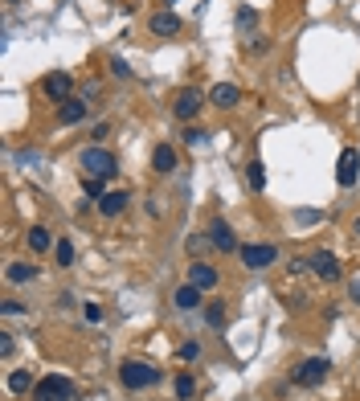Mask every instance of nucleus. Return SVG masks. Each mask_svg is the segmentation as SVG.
<instances>
[{
  "label": "nucleus",
  "mask_w": 360,
  "mask_h": 401,
  "mask_svg": "<svg viewBox=\"0 0 360 401\" xmlns=\"http://www.w3.org/2000/svg\"><path fill=\"white\" fill-rule=\"evenodd\" d=\"M82 193H87L90 201H102V197H107V184H102V177H82Z\"/></svg>",
  "instance_id": "nucleus-23"
},
{
  "label": "nucleus",
  "mask_w": 360,
  "mask_h": 401,
  "mask_svg": "<svg viewBox=\"0 0 360 401\" xmlns=\"http://www.w3.org/2000/svg\"><path fill=\"white\" fill-rule=\"evenodd\" d=\"M0 315H25V303H17V299H4V303H0Z\"/></svg>",
  "instance_id": "nucleus-31"
},
{
  "label": "nucleus",
  "mask_w": 360,
  "mask_h": 401,
  "mask_svg": "<svg viewBox=\"0 0 360 401\" xmlns=\"http://www.w3.org/2000/svg\"><path fill=\"white\" fill-rule=\"evenodd\" d=\"M307 262H312V274L319 283H336V278H340V258H336L332 250H315Z\"/></svg>",
  "instance_id": "nucleus-7"
},
{
  "label": "nucleus",
  "mask_w": 360,
  "mask_h": 401,
  "mask_svg": "<svg viewBox=\"0 0 360 401\" xmlns=\"http://www.w3.org/2000/svg\"><path fill=\"white\" fill-rule=\"evenodd\" d=\"M4 278H8V283H33V278H37V267H33V262H8Z\"/></svg>",
  "instance_id": "nucleus-20"
},
{
  "label": "nucleus",
  "mask_w": 360,
  "mask_h": 401,
  "mask_svg": "<svg viewBox=\"0 0 360 401\" xmlns=\"http://www.w3.org/2000/svg\"><path fill=\"white\" fill-rule=\"evenodd\" d=\"M237 258H242V267H250V270H267L270 262L278 258V250L267 246V242H262V246L254 242V246H242V250H237Z\"/></svg>",
  "instance_id": "nucleus-6"
},
{
  "label": "nucleus",
  "mask_w": 360,
  "mask_h": 401,
  "mask_svg": "<svg viewBox=\"0 0 360 401\" xmlns=\"http://www.w3.org/2000/svg\"><path fill=\"white\" fill-rule=\"evenodd\" d=\"M74 398V381L62 377V373H49L33 385V401H70Z\"/></svg>",
  "instance_id": "nucleus-4"
},
{
  "label": "nucleus",
  "mask_w": 360,
  "mask_h": 401,
  "mask_svg": "<svg viewBox=\"0 0 360 401\" xmlns=\"http://www.w3.org/2000/svg\"><path fill=\"white\" fill-rule=\"evenodd\" d=\"M357 180H360V152H352V148H348V152H340V164H336V184H340V188H352Z\"/></svg>",
  "instance_id": "nucleus-9"
},
{
  "label": "nucleus",
  "mask_w": 360,
  "mask_h": 401,
  "mask_svg": "<svg viewBox=\"0 0 360 401\" xmlns=\"http://www.w3.org/2000/svg\"><path fill=\"white\" fill-rule=\"evenodd\" d=\"M82 98H87V103L90 98H98V82H87V87H82Z\"/></svg>",
  "instance_id": "nucleus-35"
},
{
  "label": "nucleus",
  "mask_w": 360,
  "mask_h": 401,
  "mask_svg": "<svg viewBox=\"0 0 360 401\" xmlns=\"http://www.w3.org/2000/svg\"><path fill=\"white\" fill-rule=\"evenodd\" d=\"M147 29H152L156 37H177L180 29H184V21H180L177 12H168V8H160V12H152V21H147Z\"/></svg>",
  "instance_id": "nucleus-10"
},
{
  "label": "nucleus",
  "mask_w": 360,
  "mask_h": 401,
  "mask_svg": "<svg viewBox=\"0 0 360 401\" xmlns=\"http://www.w3.org/2000/svg\"><path fill=\"white\" fill-rule=\"evenodd\" d=\"M4 385H8V393H33V385H37V381H33V377H29L25 368H12Z\"/></svg>",
  "instance_id": "nucleus-19"
},
{
  "label": "nucleus",
  "mask_w": 360,
  "mask_h": 401,
  "mask_svg": "<svg viewBox=\"0 0 360 401\" xmlns=\"http://www.w3.org/2000/svg\"><path fill=\"white\" fill-rule=\"evenodd\" d=\"M53 258H57V267H70V262H74V246L62 238V242L53 246Z\"/></svg>",
  "instance_id": "nucleus-25"
},
{
  "label": "nucleus",
  "mask_w": 360,
  "mask_h": 401,
  "mask_svg": "<svg viewBox=\"0 0 360 401\" xmlns=\"http://www.w3.org/2000/svg\"><path fill=\"white\" fill-rule=\"evenodd\" d=\"M25 242H29V250H37V254H45V250H53V246H57V242L49 238V229H45V225H33V229L25 233Z\"/></svg>",
  "instance_id": "nucleus-18"
},
{
  "label": "nucleus",
  "mask_w": 360,
  "mask_h": 401,
  "mask_svg": "<svg viewBox=\"0 0 360 401\" xmlns=\"http://www.w3.org/2000/svg\"><path fill=\"white\" fill-rule=\"evenodd\" d=\"M282 303H287V308H291V312H303V295H287V299H282Z\"/></svg>",
  "instance_id": "nucleus-34"
},
{
  "label": "nucleus",
  "mask_w": 360,
  "mask_h": 401,
  "mask_svg": "<svg viewBox=\"0 0 360 401\" xmlns=\"http://www.w3.org/2000/svg\"><path fill=\"white\" fill-rule=\"evenodd\" d=\"M205 103H209V94H201L197 87H184L172 98V115H177L180 123H197V115L205 111Z\"/></svg>",
  "instance_id": "nucleus-2"
},
{
  "label": "nucleus",
  "mask_w": 360,
  "mask_h": 401,
  "mask_svg": "<svg viewBox=\"0 0 360 401\" xmlns=\"http://www.w3.org/2000/svg\"><path fill=\"white\" fill-rule=\"evenodd\" d=\"M8 4H21V0H8Z\"/></svg>",
  "instance_id": "nucleus-37"
},
{
  "label": "nucleus",
  "mask_w": 360,
  "mask_h": 401,
  "mask_svg": "<svg viewBox=\"0 0 360 401\" xmlns=\"http://www.w3.org/2000/svg\"><path fill=\"white\" fill-rule=\"evenodd\" d=\"M82 315H87L90 323H98V319H102V308H98V303H87V308H82Z\"/></svg>",
  "instance_id": "nucleus-33"
},
{
  "label": "nucleus",
  "mask_w": 360,
  "mask_h": 401,
  "mask_svg": "<svg viewBox=\"0 0 360 401\" xmlns=\"http://www.w3.org/2000/svg\"><path fill=\"white\" fill-rule=\"evenodd\" d=\"M209 103L222 107V111H233V107L242 103V90L233 87V82H217V87L209 90Z\"/></svg>",
  "instance_id": "nucleus-14"
},
{
  "label": "nucleus",
  "mask_w": 360,
  "mask_h": 401,
  "mask_svg": "<svg viewBox=\"0 0 360 401\" xmlns=\"http://www.w3.org/2000/svg\"><path fill=\"white\" fill-rule=\"evenodd\" d=\"M327 368H332V360H327V357H307L303 364H299V368H295V385H303V389H315V385H323Z\"/></svg>",
  "instance_id": "nucleus-5"
},
{
  "label": "nucleus",
  "mask_w": 360,
  "mask_h": 401,
  "mask_svg": "<svg viewBox=\"0 0 360 401\" xmlns=\"http://www.w3.org/2000/svg\"><path fill=\"white\" fill-rule=\"evenodd\" d=\"M42 90H45V98L66 103V98H70V90H74V78H70L66 70H53V74H45V78H42Z\"/></svg>",
  "instance_id": "nucleus-8"
},
{
  "label": "nucleus",
  "mask_w": 360,
  "mask_h": 401,
  "mask_svg": "<svg viewBox=\"0 0 360 401\" xmlns=\"http://www.w3.org/2000/svg\"><path fill=\"white\" fill-rule=\"evenodd\" d=\"M152 168H156L160 177L177 172V148H172V143H160V148L152 152Z\"/></svg>",
  "instance_id": "nucleus-16"
},
{
  "label": "nucleus",
  "mask_w": 360,
  "mask_h": 401,
  "mask_svg": "<svg viewBox=\"0 0 360 401\" xmlns=\"http://www.w3.org/2000/svg\"><path fill=\"white\" fill-rule=\"evenodd\" d=\"M209 246H213V250H222V254L242 250V246H237V238H233V229H229V222H222V217L209 225Z\"/></svg>",
  "instance_id": "nucleus-11"
},
{
  "label": "nucleus",
  "mask_w": 360,
  "mask_h": 401,
  "mask_svg": "<svg viewBox=\"0 0 360 401\" xmlns=\"http://www.w3.org/2000/svg\"><path fill=\"white\" fill-rule=\"evenodd\" d=\"M188 283L201 287V291H213V287H217V267H209V262H192V267H188Z\"/></svg>",
  "instance_id": "nucleus-15"
},
{
  "label": "nucleus",
  "mask_w": 360,
  "mask_h": 401,
  "mask_svg": "<svg viewBox=\"0 0 360 401\" xmlns=\"http://www.w3.org/2000/svg\"><path fill=\"white\" fill-rule=\"evenodd\" d=\"M352 233H357V238H360V217H357V225H352Z\"/></svg>",
  "instance_id": "nucleus-36"
},
{
  "label": "nucleus",
  "mask_w": 360,
  "mask_h": 401,
  "mask_svg": "<svg viewBox=\"0 0 360 401\" xmlns=\"http://www.w3.org/2000/svg\"><path fill=\"white\" fill-rule=\"evenodd\" d=\"M127 205H132L127 188H111V193H107V197L98 201V213H102V217H119V213H123Z\"/></svg>",
  "instance_id": "nucleus-13"
},
{
  "label": "nucleus",
  "mask_w": 360,
  "mask_h": 401,
  "mask_svg": "<svg viewBox=\"0 0 360 401\" xmlns=\"http://www.w3.org/2000/svg\"><path fill=\"white\" fill-rule=\"evenodd\" d=\"M246 180H250L254 193H262V188H267V164H262V160H250V164H246Z\"/></svg>",
  "instance_id": "nucleus-21"
},
{
  "label": "nucleus",
  "mask_w": 360,
  "mask_h": 401,
  "mask_svg": "<svg viewBox=\"0 0 360 401\" xmlns=\"http://www.w3.org/2000/svg\"><path fill=\"white\" fill-rule=\"evenodd\" d=\"M111 74H115V78H132V66H127L123 57H111Z\"/></svg>",
  "instance_id": "nucleus-29"
},
{
  "label": "nucleus",
  "mask_w": 360,
  "mask_h": 401,
  "mask_svg": "<svg viewBox=\"0 0 360 401\" xmlns=\"http://www.w3.org/2000/svg\"><path fill=\"white\" fill-rule=\"evenodd\" d=\"M254 25H258V12H254V8H250V4H246V8H242V12H237V29H242V33H246V29H254Z\"/></svg>",
  "instance_id": "nucleus-26"
},
{
  "label": "nucleus",
  "mask_w": 360,
  "mask_h": 401,
  "mask_svg": "<svg viewBox=\"0 0 360 401\" xmlns=\"http://www.w3.org/2000/svg\"><path fill=\"white\" fill-rule=\"evenodd\" d=\"M225 303L222 299H213V303H209V308H205V319H209V328H225Z\"/></svg>",
  "instance_id": "nucleus-24"
},
{
  "label": "nucleus",
  "mask_w": 360,
  "mask_h": 401,
  "mask_svg": "<svg viewBox=\"0 0 360 401\" xmlns=\"http://www.w3.org/2000/svg\"><path fill=\"white\" fill-rule=\"evenodd\" d=\"M119 381H123L127 389H152V385L160 381V368H156V364H143V360H127V364H119Z\"/></svg>",
  "instance_id": "nucleus-3"
},
{
  "label": "nucleus",
  "mask_w": 360,
  "mask_h": 401,
  "mask_svg": "<svg viewBox=\"0 0 360 401\" xmlns=\"http://www.w3.org/2000/svg\"><path fill=\"white\" fill-rule=\"evenodd\" d=\"M205 135L209 132H201L197 123H188V127H184V143H188V148H192V143H205Z\"/></svg>",
  "instance_id": "nucleus-27"
},
{
  "label": "nucleus",
  "mask_w": 360,
  "mask_h": 401,
  "mask_svg": "<svg viewBox=\"0 0 360 401\" xmlns=\"http://www.w3.org/2000/svg\"><path fill=\"white\" fill-rule=\"evenodd\" d=\"M172 303H177V312H197V308L205 303V299H201V287H192V283H184V287H177Z\"/></svg>",
  "instance_id": "nucleus-17"
},
{
  "label": "nucleus",
  "mask_w": 360,
  "mask_h": 401,
  "mask_svg": "<svg viewBox=\"0 0 360 401\" xmlns=\"http://www.w3.org/2000/svg\"><path fill=\"white\" fill-rule=\"evenodd\" d=\"M246 49H250V53H267V49H270V37H258V33H254V37L246 42Z\"/></svg>",
  "instance_id": "nucleus-30"
},
{
  "label": "nucleus",
  "mask_w": 360,
  "mask_h": 401,
  "mask_svg": "<svg viewBox=\"0 0 360 401\" xmlns=\"http://www.w3.org/2000/svg\"><path fill=\"white\" fill-rule=\"evenodd\" d=\"M57 119H62V127L82 123V119H87V98H66V103H57Z\"/></svg>",
  "instance_id": "nucleus-12"
},
{
  "label": "nucleus",
  "mask_w": 360,
  "mask_h": 401,
  "mask_svg": "<svg viewBox=\"0 0 360 401\" xmlns=\"http://www.w3.org/2000/svg\"><path fill=\"white\" fill-rule=\"evenodd\" d=\"M172 389H177V398H180V401H192V398H197V381H192L188 373H180V377H177V385H172Z\"/></svg>",
  "instance_id": "nucleus-22"
},
{
  "label": "nucleus",
  "mask_w": 360,
  "mask_h": 401,
  "mask_svg": "<svg viewBox=\"0 0 360 401\" xmlns=\"http://www.w3.org/2000/svg\"><path fill=\"white\" fill-rule=\"evenodd\" d=\"M78 164H82V172H87V177H115V172H119V160H115V152H107V148H94V143H90L87 152H82V160H78Z\"/></svg>",
  "instance_id": "nucleus-1"
},
{
  "label": "nucleus",
  "mask_w": 360,
  "mask_h": 401,
  "mask_svg": "<svg viewBox=\"0 0 360 401\" xmlns=\"http://www.w3.org/2000/svg\"><path fill=\"white\" fill-rule=\"evenodd\" d=\"M177 357H180V360H197V357H201V344H197V340L180 344V348H177Z\"/></svg>",
  "instance_id": "nucleus-28"
},
{
  "label": "nucleus",
  "mask_w": 360,
  "mask_h": 401,
  "mask_svg": "<svg viewBox=\"0 0 360 401\" xmlns=\"http://www.w3.org/2000/svg\"><path fill=\"white\" fill-rule=\"evenodd\" d=\"M12 348H17V344H12V336H8V332H0V360L12 357Z\"/></svg>",
  "instance_id": "nucleus-32"
}]
</instances>
